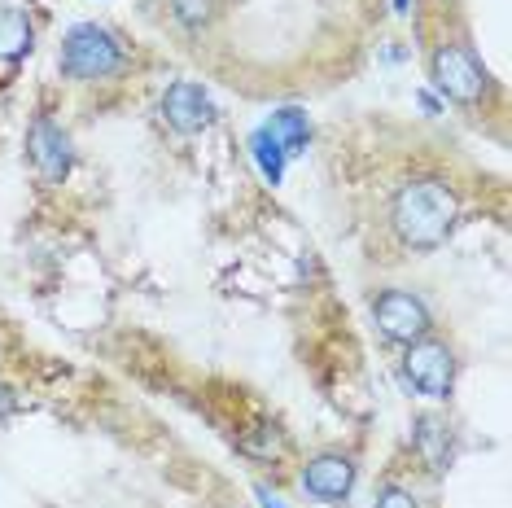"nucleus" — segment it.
<instances>
[{"instance_id":"nucleus-1","label":"nucleus","mask_w":512,"mask_h":508,"mask_svg":"<svg viewBox=\"0 0 512 508\" xmlns=\"http://www.w3.org/2000/svg\"><path fill=\"white\" fill-rule=\"evenodd\" d=\"M460 219V198L451 184L434 176H416L399 184V193L390 198V228L407 250H434L451 237Z\"/></svg>"},{"instance_id":"nucleus-2","label":"nucleus","mask_w":512,"mask_h":508,"mask_svg":"<svg viewBox=\"0 0 512 508\" xmlns=\"http://www.w3.org/2000/svg\"><path fill=\"white\" fill-rule=\"evenodd\" d=\"M429 79H434V88L442 97L460 101V106H482L495 88L491 75H486V66L477 62V53L469 44H456V40L434 44V53H429Z\"/></svg>"},{"instance_id":"nucleus-3","label":"nucleus","mask_w":512,"mask_h":508,"mask_svg":"<svg viewBox=\"0 0 512 508\" xmlns=\"http://www.w3.org/2000/svg\"><path fill=\"white\" fill-rule=\"evenodd\" d=\"M123 62H127L123 44L114 40L106 27H97V22H79L71 36L62 40V75L84 79V84L119 75Z\"/></svg>"},{"instance_id":"nucleus-4","label":"nucleus","mask_w":512,"mask_h":508,"mask_svg":"<svg viewBox=\"0 0 512 508\" xmlns=\"http://www.w3.org/2000/svg\"><path fill=\"white\" fill-rule=\"evenodd\" d=\"M403 377L412 381V390L421 399H447L451 386H456V351L438 338L407 342Z\"/></svg>"},{"instance_id":"nucleus-5","label":"nucleus","mask_w":512,"mask_h":508,"mask_svg":"<svg viewBox=\"0 0 512 508\" xmlns=\"http://www.w3.org/2000/svg\"><path fill=\"white\" fill-rule=\"evenodd\" d=\"M372 316H377V329L386 333L390 342H403V346L429 338V329H434V316H429V307L416 294H407V290L377 294V303H372Z\"/></svg>"},{"instance_id":"nucleus-6","label":"nucleus","mask_w":512,"mask_h":508,"mask_svg":"<svg viewBox=\"0 0 512 508\" xmlns=\"http://www.w3.org/2000/svg\"><path fill=\"white\" fill-rule=\"evenodd\" d=\"M27 154L44 184H62L66 171H71V136H66L49 114H40L27 132Z\"/></svg>"},{"instance_id":"nucleus-7","label":"nucleus","mask_w":512,"mask_h":508,"mask_svg":"<svg viewBox=\"0 0 512 508\" xmlns=\"http://www.w3.org/2000/svg\"><path fill=\"white\" fill-rule=\"evenodd\" d=\"M162 119H167L176 132L193 136L202 132V127L215 123V101L211 92L202 84H193V79H176L167 92H162Z\"/></svg>"},{"instance_id":"nucleus-8","label":"nucleus","mask_w":512,"mask_h":508,"mask_svg":"<svg viewBox=\"0 0 512 508\" xmlns=\"http://www.w3.org/2000/svg\"><path fill=\"white\" fill-rule=\"evenodd\" d=\"M302 491L320 504H346V495L355 487V460L342 452H324L302 469Z\"/></svg>"},{"instance_id":"nucleus-9","label":"nucleus","mask_w":512,"mask_h":508,"mask_svg":"<svg viewBox=\"0 0 512 508\" xmlns=\"http://www.w3.org/2000/svg\"><path fill=\"white\" fill-rule=\"evenodd\" d=\"M267 132H272V141L285 149V158H294V154H302L307 149V141H311V119L302 110H294V106H285V110H276L272 119L263 123Z\"/></svg>"},{"instance_id":"nucleus-10","label":"nucleus","mask_w":512,"mask_h":508,"mask_svg":"<svg viewBox=\"0 0 512 508\" xmlns=\"http://www.w3.org/2000/svg\"><path fill=\"white\" fill-rule=\"evenodd\" d=\"M416 452L429 469H447L451 465V434H447V421L438 417H421L416 421Z\"/></svg>"},{"instance_id":"nucleus-11","label":"nucleus","mask_w":512,"mask_h":508,"mask_svg":"<svg viewBox=\"0 0 512 508\" xmlns=\"http://www.w3.org/2000/svg\"><path fill=\"white\" fill-rule=\"evenodd\" d=\"M31 49V18L18 5H0V62H18Z\"/></svg>"},{"instance_id":"nucleus-12","label":"nucleus","mask_w":512,"mask_h":508,"mask_svg":"<svg viewBox=\"0 0 512 508\" xmlns=\"http://www.w3.org/2000/svg\"><path fill=\"white\" fill-rule=\"evenodd\" d=\"M250 154H254V163H259V171H263V180L267 184H281L285 180V149L272 141V132L267 127H259V132L250 136Z\"/></svg>"},{"instance_id":"nucleus-13","label":"nucleus","mask_w":512,"mask_h":508,"mask_svg":"<svg viewBox=\"0 0 512 508\" xmlns=\"http://www.w3.org/2000/svg\"><path fill=\"white\" fill-rule=\"evenodd\" d=\"M167 9L184 31H206L219 18V0H167Z\"/></svg>"},{"instance_id":"nucleus-14","label":"nucleus","mask_w":512,"mask_h":508,"mask_svg":"<svg viewBox=\"0 0 512 508\" xmlns=\"http://www.w3.org/2000/svg\"><path fill=\"white\" fill-rule=\"evenodd\" d=\"M377 508H421V504H416V495L403 491V487H381L377 491Z\"/></svg>"},{"instance_id":"nucleus-15","label":"nucleus","mask_w":512,"mask_h":508,"mask_svg":"<svg viewBox=\"0 0 512 508\" xmlns=\"http://www.w3.org/2000/svg\"><path fill=\"white\" fill-rule=\"evenodd\" d=\"M259 504H263V508H285V504H281V500H276V495H272V491H267V487H259Z\"/></svg>"},{"instance_id":"nucleus-16","label":"nucleus","mask_w":512,"mask_h":508,"mask_svg":"<svg viewBox=\"0 0 512 508\" xmlns=\"http://www.w3.org/2000/svg\"><path fill=\"white\" fill-rule=\"evenodd\" d=\"M394 5H399V14H403V9H407V0H394Z\"/></svg>"}]
</instances>
